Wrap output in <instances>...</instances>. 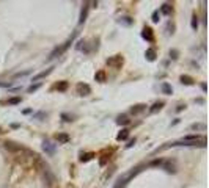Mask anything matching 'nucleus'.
Listing matches in <instances>:
<instances>
[{
	"mask_svg": "<svg viewBox=\"0 0 209 188\" xmlns=\"http://www.w3.org/2000/svg\"><path fill=\"white\" fill-rule=\"evenodd\" d=\"M198 141H200V143H206L204 136H200V135H187V136H184L181 141L173 143L171 146H197Z\"/></svg>",
	"mask_w": 209,
	"mask_h": 188,
	"instance_id": "nucleus-1",
	"label": "nucleus"
},
{
	"mask_svg": "<svg viewBox=\"0 0 209 188\" xmlns=\"http://www.w3.org/2000/svg\"><path fill=\"white\" fill-rule=\"evenodd\" d=\"M76 91H77L79 96H88V94H91V88H90V85H87V83H77Z\"/></svg>",
	"mask_w": 209,
	"mask_h": 188,
	"instance_id": "nucleus-2",
	"label": "nucleus"
},
{
	"mask_svg": "<svg viewBox=\"0 0 209 188\" xmlns=\"http://www.w3.org/2000/svg\"><path fill=\"white\" fill-rule=\"evenodd\" d=\"M107 64H109V66H115V68H121V64H123V56H121V55H115L113 58H109V60H107Z\"/></svg>",
	"mask_w": 209,
	"mask_h": 188,
	"instance_id": "nucleus-3",
	"label": "nucleus"
},
{
	"mask_svg": "<svg viewBox=\"0 0 209 188\" xmlns=\"http://www.w3.org/2000/svg\"><path fill=\"white\" fill-rule=\"evenodd\" d=\"M141 36H143L146 41H149V42H153L154 41V35H153V30L149 28V27H145L143 28V32H141Z\"/></svg>",
	"mask_w": 209,
	"mask_h": 188,
	"instance_id": "nucleus-4",
	"label": "nucleus"
},
{
	"mask_svg": "<svg viewBox=\"0 0 209 188\" xmlns=\"http://www.w3.org/2000/svg\"><path fill=\"white\" fill-rule=\"evenodd\" d=\"M43 149H44V152H47L49 155H53V152H55V144H52L50 141H44L43 143Z\"/></svg>",
	"mask_w": 209,
	"mask_h": 188,
	"instance_id": "nucleus-5",
	"label": "nucleus"
},
{
	"mask_svg": "<svg viewBox=\"0 0 209 188\" xmlns=\"http://www.w3.org/2000/svg\"><path fill=\"white\" fill-rule=\"evenodd\" d=\"M52 70H53V68H49V69L43 70V72L36 74V75H35V77H33V79H32V82H38L39 79H44V77H47V75H49L50 72H52Z\"/></svg>",
	"mask_w": 209,
	"mask_h": 188,
	"instance_id": "nucleus-6",
	"label": "nucleus"
},
{
	"mask_svg": "<svg viewBox=\"0 0 209 188\" xmlns=\"http://www.w3.org/2000/svg\"><path fill=\"white\" fill-rule=\"evenodd\" d=\"M55 138H57V141H58L60 144H66L71 140V136L68 135V133H57Z\"/></svg>",
	"mask_w": 209,
	"mask_h": 188,
	"instance_id": "nucleus-7",
	"label": "nucleus"
},
{
	"mask_svg": "<svg viewBox=\"0 0 209 188\" xmlns=\"http://www.w3.org/2000/svg\"><path fill=\"white\" fill-rule=\"evenodd\" d=\"M90 3H85L83 5V8H82V13H80V21H79V23H83L87 21V16H88V8H90Z\"/></svg>",
	"mask_w": 209,
	"mask_h": 188,
	"instance_id": "nucleus-8",
	"label": "nucleus"
},
{
	"mask_svg": "<svg viewBox=\"0 0 209 188\" xmlns=\"http://www.w3.org/2000/svg\"><path fill=\"white\" fill-rule=\"evenodd\" d=\"M145 108H146L145 103H139V105H134L132 108H131V113H132V115H139V113H141Z\"/></svg>",
	"mask_w": 209,
	"mask_h": 188,
	"instance_id": "nucleus-9",
	"label": "nucleus"
},
{
	"mask_svg": "<svg viewBox=\"0 0 209 188\" xmlns=\"http://www.w3.org/2000/svg\"><path fill=\"white\" fill-rule=\"evenodd\" d=\"M160 13L165 16H170L171 13H173V8H171V5H168V3H164L162 6H160Z\"/></svg>",
	"mask_w": 209,
	"mask_h": 188,
	"instance_id": "nucleus-10",
	"label": "nucleus"
},
{
	"mask_svg": "<svg viewBox=\"0 0 209 188\" xmlns=\"http://www.w3.org/2000/svg\"><path fill=\"white\" fill-rule=\"evenodd\" d=\"M160 89H162V93L167 94V96H170V94L173 93V88H171L170 83H167V82H164L162 85H160Z\"/></svg>",
	"mask_w": 209,
	"mask_h": 188,
	"instance_id": "nucleus-11",
	"label": "nucleus"
},
{
	"mask_svg": "<svg viewBox=\"0 0 209 188\" xmlns=\"http://www.w3.org/2000/svg\"><path fill=\"white\" fill-rule=\"evenodd\" d=\"M132 19L129 17V16H124V17H120L118 19V23H121V25H126V27H129V25H132Z\"/></svg>",
	"mask_w": 209,
	"mask_h": 188,
	"instance_id": "nucleus-12",
	"label": "nucleus"
},
{
	"mask_svg": "<svg viewBox=\"0 0 209 188\" xmlns=\"http://www.w3.org/2000/svg\"><path fill=\"white\" fill-rule=\"evenodd\" d=\"M181 83H184V85H193L195 83V80L192 79L190 75H181Z\"/></svg>",
	"mask_w": 209,
	"mask_h": 188,
	"instance_id": "nucleus-13",
	"label": "nucleus"
},
{
	"mask_svg": "<svg viewBox=\"0 0 209 188\" xmlns=\"http://www.w3.org/2000/svg\"><path fill=\"white\" fill-rule=\"evenodd\" d=\"M5 149L16 152V150H22V147H21V146H16L14 143H8V141H6V143H5Z\"/></svg>",
	"mask_w": 209,
	"mask_h": 188,
	"instance_id": "nucleus-14",
	"label": "nucleus"
},
{
	"mask_svg": "<svg viewBox=\"0 0 209 188\" xmlns=\"http://www.w3.org/2000/svg\"><path fill=\"white\" fill-rule=\"evenodd\" d=\"M127 136H129V130H127V129H123L120 133H118L116 140H118V141H124V140H127Z\"/></svg>",
	"mask_w": 209,
	"mask_h": 188,
	"instance_id": "nucleus-15",
	"label": "nucleus"
},
{
	"mask_svg": "<svg viewBox=\"0 0 209 188\" xmlns=\"http://www.w3.org/2000/svg\"><path fill=\"white\" fill-rule=\"evenodd\" d=\"M145 55H146L148 61H154V60H156V50H154V49H148Z\"/></svg>",
	"mask_w": 209,
	"mask_h": 188,
	"instance_id": "nucleus-16",
	"label": "nucleus"
},
{
	"mask_svg": "<svg viewBox=\"0 0 209 188\" xmlns=\"http://www.w3.org/2000/svg\"><path fill=\"white\" fill-rule=\"evenodd\" d=\"M131 121L127 119V116L126 115H121V116H118V119H116V124H120V126H126V124H129Z\"/></svg>",
	"mask_w": 209,
	"mask_h": 188,
	"instance_id": "nucleus-17",
	"label": "nucleus"
},
{
	"mask_svg": "<svg viewBox=\"0 0 209 188\" xmlns=\"http://www.w3.org/2000/svg\"><path fill=\"white\" fill-rule=\"evenodd\" d=\"M164 169L167 171V173H175V164L170 163V162H164Z\"/></svg>",
	"mask_w": 209,
	"mask_h": 188,
	"instance_id": "nucleus-18",
	"label": "nucleus"
},
{
	"mask_svg": "<svg viewBox=\"0 0 209 188\" xmlns=\"http://www.w3.org/2000/svg\"><path fill=\"white\" fill-rule=\"evenodd\" d=\"M94 79H96V82H106V72H104V70H99V72H96Z\"/></svg>",
	"mask_w": 209,
	"mask_h": 188,
	"instance_id": "nucleus-19",
	"label": "nucleus"
},
{
	"mask_svg": "<svg viewBox=\"0 0 209 188\" xmlns=\"http://www.w3.org/2000/svg\"><path fill=\"white\" fill-rule=\"evenodd\" d=\"M55 89H58V91H66V89H68V82H60V83H57Z\"/></svg>",
	"mask_w": 209,
	"mask_h": 188,
	"instance_id": "nucleus-20",
	"label": "nucleus"
},
{
	"mask_svg": "<svg viewBox=\"0 0 209 188\" xmlns=\"http://www.w3.org/2000/svg\"><path fill=\"white\" fill-rule=\"evenodd\" d=\"M162 107H164V102H156V103H154V105L149 108V113H156L157 110H160Z\"/></svg>",
	"mask_w": 209,
	"mask_h": 188,
	"instance_id": "nucleus-21",
	"label": "nucleus"
},
{
	"mask_svg": "<svg viewBox=\"0 0 209 188\" xmlns=\"http://www.w3.org/2000/svg\"><path fill=\"white\" fill-rule=\"evenodd\" d=\"M94 157V154L93 152H88V154H82L80 155V162H88V160H91Z\"/></svg>",
	"mask_w": 209,
	"mask_h": 188,
	"instance_id": "nucleus-22",
	"label": "nucleus"
},
{
	"mask_svg": "<svg viewBox=\"0 0 209 188\" xmlns=\"http://www.w3.org/2000/svg\"><path fill=\"white\" fill-rule=\"evenodd\" d=\"M62 53H63L62 47H57V49H55V50H53V52H52V53H50V55H49V60H53V58H55L57 55H62Z\"/></svg>",
	"mask_w": 209,
	"mask_h": 188,
	"instance_id": "nucleus-23",
	"label": "nucleus"
},
{
	"mask_svg": "<svg viewBox=\"0 0 209 188\" xmlns=\"http://www.w3.org/2000/svg\"><path fill=\"white\" fill-rule=\"evenodd\" d=\"M21 97H11V99H8V105H18V103H21Z\"/></svg>",
	"mask_w": 209,
	"mask_h": 188,
	"instance_id": "nucleus-24",
	"label": "nucleus"
},
{
	"mask_svg": "<svg viewBox=\"0 0 209 188\" xmlns=\"http://www.w3.org/2000/svg\"><path fill=\"white\" fill-rule=\"evenodd\" d=\"M190 129L192 130H204V129H206V126H204V124H192Z\"/></svg>",
	"mask_w": 209,
	"mask_h": 188,
	"instance_id": "nucleus-25",
	"label": "nucleus"
},
{
	"mask_svg": "<svg viewBox=\"0 0 209 188\" xmlns=\"http://www.w3.org/2000/svg\"><path fill=\"white\" fill-rule=\"evenodd\" d=\"M159 17H160V13H159V9H156V11L153 13V22H154V23H157V22L160 21Z\"/></svg>",
	"mask_w": 209,
	"mask_h": 188,
	"instance_id": "nucleus-26",
	"label": "nucleus"
},
{
	"mask_svg": "<svg viewBox=\"0 0 209 188\" xmlns=\"http://www.w3.org/2000/svg\"><path fill=\"white\" fill-rule=\"evenodd\" d=\"M192 28L197 30L198 28V16L193 14V17H192Z\"/></svg>",
	"mask_w": 209,
	"mask_h": 188,
	"instance_id": "nucleus-27",
	"label": "nucleus"
},
{
	"mask_svg": "<svg viewBox=\"0 0 209 188\" xmlns=\"http://www.w3.org/2000/svg\"><path fill=\"white\" fill-rule=\"evenodd\" d=\"M39 86H41V83H35V85H30L28 88H27V91H28V93H33V91H36V89H38Z\"/></svg>",
	"mask_w": 209,
	"mask_h": 188,
	"instance_id": "nucleus-28",
	"label": "nucleus"
},
{
	"mask_svg": "<svg viewBox=\"0 0 209 188\" xmlns=\"http://www.w3.org/2000/svg\"><path fill=\"white\" fill-rule=\"evenodd\" d=\"M28 74H30V70H24V72H18L14 77L18 79V77H24V75H28Z\"/></svg>",
	"mask_w": 209,
	"mask_h": 188,
	"instance_id": "nucleus-29",
	"label": "nucleus"
},
{
	"mask_svg": "<svg viewBox=\"0 0 209 188\" xmlns=\"http://www.w3.org/2000/svg\"><path fill=\"white\" fill-rule=\"evenodd\" d=\"M62 117L66 121V122H71V121H72V117H71L69 115H66V113H63V115H62Z\"/></svg>",
	"mask_w": 209,
	"mask_h": 188,
	"instance_id": "nucleus-30",
	"label": "nucleus"
},
{
	"mask_svg": "<svg viewBox=\"0 0 209 188\" xmlns=\"http://www.w3.org/2000/svg\"><path fill=\"white\" fill-rule=\"evenodd\" d=\"M170 55H171V58H173V60H176L178 58V50H171Z\"/></svg>",
	"mask_w": 209,
	"mask_h": 188,
	"instance_id": "nucleus-31",
	"label": "nucleus"
},
{
	"mask_svg": "<svg viewBox=\"0 0 209 188\" xmlns=\"http://www.w3.org/2000/svg\"><path fill=\"white\" fill-rule=\"evenodd\" d=\"M0 86H2V88H9V86H11V83H0Z\"/></svg>",
	"mask_w": 209,
	"mask_h": 188,
	"instance_id": "nucleus-32",
	"label": "nucleus"
},
{
	"mask_svg": "<svg viewBox=\"0 0 209 188\" xmlns=\"http://www.w3.org/2000/svg\"><path fill=\"white\" fill-rule=\"evenodd\" d=\"M134 143H135V140H131V141H129V144H126V147H132V146H134Z\"/></svg>",
	"mask_w": 209,
	"mask_h": 188,
	"instance_id": "nucleus-33",
	"label": "nucleus"
},
{
	"mask_svg": "<svg viewBox=\"0 0 209 188\" xmlns=\"http://www.w3.org/2000/svg\"><path fill=\"white\" fill-rule=\"evenodd\" d=\"M184 108H186V105H179V107H178V108H176V111H183Z\"/></svg>",
	"mask_w": 209,
	"mask_h": 188,
	"instance_id": "nucleus-34",
	"label": "nucleus"
},
{
	"mask_svg": "<svg viewBox=\"0 0 209 188\" xmlns=\"http://www.w3.org/2000/svg\"><path fill=\"white\" fill-rule=\"evenodd\" d=\"M201 89H203V91H208V86H206V83H201Z\"/></svg>",
	"mask_w": 209,
	"mask_h": 188,
	"instance_id": "nucleus-35",
	"label": "nucleus"
},
{
	"mask_svg": "<svg viewBox=\"0 0 209 188\" xmlns=\"http://www.w3.org/2000/svg\"><path fill=\"white\" fill-rule=\"evenodd\" d=\"M0 133H3V132H2V127H0Z\"/></svg>",
	"mask_w": 209,
	"mask_h": 188,
	"instance_id": "nucleus-36",
	"label": "nucleus"
}]
</instances>
